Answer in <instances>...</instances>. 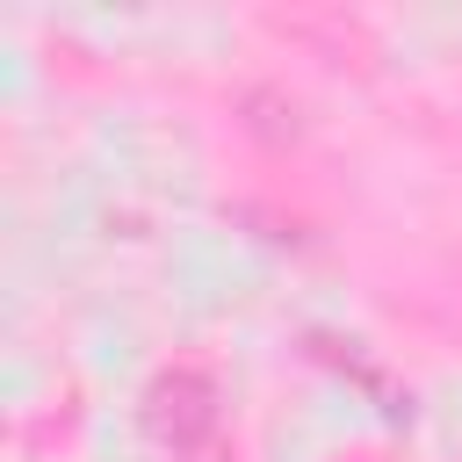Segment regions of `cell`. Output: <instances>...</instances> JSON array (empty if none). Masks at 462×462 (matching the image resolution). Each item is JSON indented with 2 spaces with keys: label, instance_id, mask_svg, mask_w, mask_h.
Masks as SVG:
<instances>
[{
  "label": "cell",
  "instance_id": "cell-2",
  "mask_svg": "<svg viewBox=\"0 0 462 462\" xmlns=\"http://www.w3.org/2000/svg\"><path fill=\"white\" fill-rule=\"evenodd\" d=\"M180 462H231V455H224V440H209V448H195V455H180Z\"/></svg>",
  "mask_w": 462,
  "mask_h": 462
},
{
  "label": "cell",
  "instance_id": "cell-1",
  "mask_svg": "<svg viewBox=\"0 0 462 462\" xmlns=\"http://www.w3.org/2000/svg\"><path fill=\"white\" fill-rule=\"evenodd\" d=\"M144 426H152V440L180 462V455H195V448H209L217 440V383L202 375V368H166L152 390H144Z\"/></svg>",
  "mask_w": 462,
  "mask_h": 462
}]
</instances>
